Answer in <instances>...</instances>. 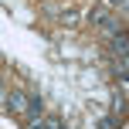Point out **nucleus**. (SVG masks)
<instances>
[{
    "mask_svg": "<svg viewBox=\"0 0 129 129\" xmlns=\"http://www.w3.org/2000/svg\"><path fill=\"white\" fill-rule=\"evenodd\" d=\"M7 109L17 112V116H24L27 112V95L24 92H7Z\"/></svg>",
    "mask_w": 129,
    "mask_h": 129,
    "instance_id": "1",
    "label": "nucleus"
},
{
    "mask_svg": "<svg viewBox=\"0 0 129 129\" xmlns=\"http://www.w3.org/2000/svg\"><path fill=\"white\" fill-rule=\"evenodd\" d=\"M112 51H116L119 58H126V34H122V31L112 34Z\"/></svg>",
    "mask_w": 129,
    "mask_h": 129,
    "instance_id": "2",
    "label": "nucleus"
},
{
    "mask_svg": "<svg viewBox=\"0 0 129 129\" xmlns=\"http://www.w3.org/2000/svg\"><path fill=\"white\" fill-rule=\"evenodd\" d=\"M24 129H44V116H24Z\"/></svg>",
    "mask_w": 129,
    "mask_h": 129,
    "instance_id": "3",
    "label": "nucleus"
},
{
    "mask_svg": "<svg viewBox=\"0 0 129 129\" xmlns=\"http://www.w3.org/2000/svg\"><path fill=\"white\" fill-rule=\"evenodd\" d=\"M119 126H122L119 116H105V119H102V129H119Z\"/></svg>",
    "mask_w": 129,
    "mask_h": 129,
    "instance_id": "4",
    "label": "nucleus"
},
{
    "mask_svg": "<svg viewBox=\"0 0 129 129\" xmlns=\"http://www.w3.org/2000/svg\"><path fill=\"white\" fill-rule=\"evenodd\" d=\"M112 109L122 112V109H126V99H122V95H112Z\"/></svg>",
    "mask_w": 129,
    "mask_h": 129,
    "instance_id": "5",
    "label": "nucleus"
},
{
    "mask_svg": "<svg viewBox=\"0 0 129 129\" xmlns=\"http://www.w3.org/2000/svg\"><path fill=\"white\" fill-rule=\"evenodd\" d=\"M61 129H64V126H61Z\"/></svg>",
    "mask_w": 129,
    "mask_h": 129,
    "instance_id": "6",
    "label": "nucleus"
}]
</instances>
